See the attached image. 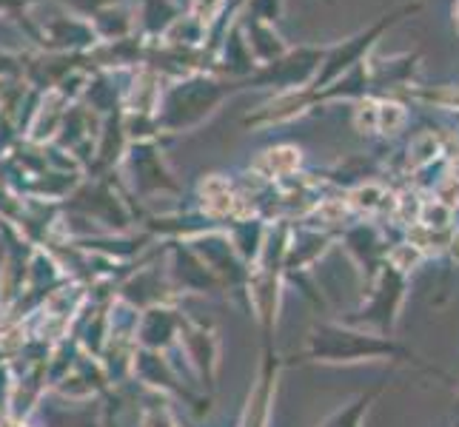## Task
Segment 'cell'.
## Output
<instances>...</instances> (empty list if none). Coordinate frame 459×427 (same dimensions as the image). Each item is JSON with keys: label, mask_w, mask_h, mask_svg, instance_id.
I'll return each mask as SVG.
<instances>
[{"label": "cell", "mask_w": 459, "mask_h": 427, "mask_svg": "<svg viewBox=\"0 0 459 427\" xmlns=\"http://www.w3.org/2000/svg\"><path fill=\"white\" fill-rule=\"evenodd\" d=\"M316 354H320V359H331V362H362V359L405 362L411 368L448 382V373H442L439 368L422 362L411 347L394 342L391 337L368 334V330L366 334H362V330H337V328L325 330V337H320V342H316Z\"/></svg>", "instance_id": "cell-1"}, {"label": "cell", "mask_w": 459, "mask_h": 427, "mask_svg": "<svg viewBox=\"0 0 459 427\" xmlns=\"http://www.w3.org/2000/svg\"><path fill=\"white\" fill-rule=\"evenodd\" d=\"M408 285H411V279L403 271H397L394 265H388V262L379 265L377 279H374V291H371V303L366 311H362L366 313V322H371L377 328L379 337H388L391 330L397 328L403 303L408 296Z\"/></svg>", "instance_id": "cell-2"}, {"label": "cell", "mask_w": 459, "mask_h": 427, "mask_svg": "<svg viewBox=\"0 0 459 427\" xmlns=\"http://www.w3.org/2000/svg\"><path fill=\"white\" fill-rule=\"evenodd\" d=\"M425 260H429V257H425V251L417 248L414 243H408V240H405V243H397V245H391V248H388V254H385V262L397 268V271H403L405 277L414 274Z\"/></svg>", "instance_id": "cell-3"}, {"label": "cell", "mask_w": 459, "mask_h": 427, "mask_svg": "<svg viewBox=\"0 0 459 427\" xmlns=\"http://www.w3.org/2000/svg\"><path fill=\"white\" fill-rule=\"evenodd\" d=\"M439 154H442L439 140L434 134H422V137H417L414 142H411L408 166H411V171H422V168L434 166V160H439Z\"/></svg>", "instance_id": "cell-4"}, {"label": "cell", "mask_w": 459, "mask_h": 427, "mask_svg": "<svg viewBox=\"0 0 459 427\" xmlns=\"http://www.w3.org/2000/svg\"><path fill=\"white\" fill-rule=\"evenodd\" d=\"M297 166H299V151L289 149V146L268 151L260 160V168H265L268 174H291Z\"/></svg>", "instance_id": "cell-5"}, {"label": "cell", "mask_w": 459, "mask_h": 427, "mask_svg": "<svg viewBox=\"0 0 459 427\" xmlns=\"http://www.w3.org/2000/svg\"><path fill=\"white\" fill-rule=\"evenodd\" d=\"M377 397H379V388L371 390V393H366V397H359L354 405H348V407L342 410V414H337L325 427H359V422H362V416H366L368 405H371Z\"/></svg>", "instance_id": "cell-6"}, {"label": "cell", "mask_w": 459, "mask_h": 427, "mask_svg": "<svg viewBox=\"0 0 459 427\" xmlns=\"http://www.w3.org/2000/svg\"><path fill=\"white\" fill-rule=\"evenodd\" d=\"M405 120H408V115L400 103H377V129L374 132L394 134L403 129Z\"/></svg>", "instance_id": "cell-7"}, {"label": "cell", "mask_w": 459, "mask_h": 427, "mask_svg": "<svg viewBox=\"0 0 459 427\" xmlns=\"http://www.w3.org/2000/svg\"><path fill=\"white\" fill-rule=\"evenodd\" d=\"M383 200H385V192L379 185H374V183L359 185V188H354L351 194H348V205L357 209V211H366V214H374L379 205H383Z\"/></svg>", "instance_id": "cell-8"}, {"label": "cell", "mask_w": 459, "mask_h": 427, "mask_svg": "<svg viewBox=\"0 0 459 427\" xmlns=\"http://www.w3.org/2000/svg\"><path fill=\"white\" fill-rule=\"evenodd\" d=\"M203 192H205V200H209L205 202V209H209L212 214H223L231 209V192L223 180H209Z\"/></svg>", "instance_id": "cell-9"}, {"label": "cell", "mask_w": 459, "mask_h": 427, "mask_svg": "<svg viewBox=\"0 0 459 427\" xmlns=\"http://www.w3.org/2000/svg\"><path fill=\"white\" fill-rule=\"evenodd\" d=\"M217 6H220V0H195V14L200 21H212Z\"/></svg>", "instance_id": "cell-10"}, {"label": "cell", "mask_w": 459, "mask_h": 427, "mask_svg": "<svg viewBox=\"0 0 459 427\" xmlns=\"http://www.w3.org/2000/svg\"><path fill=\"white\" fill-rule=\"evenodd\" d=\"M454 21H456V26H459V4L454 6Z\"/></svg>", "instance_id": "cell-11"}, {"label": "cell", "mask_w": 459, "mask_h": 427, "mask_svg": "<svg viewBox=\"0 0 459 427\" xmlns=\"http://www.w3.org/2000/svg\"><path fill=\"white\" fill-rule=\"evenodd\" d=\"M456 407H459V393H456Z\"/></svg>", "instance_id": "cell-12"}]
</instances>
